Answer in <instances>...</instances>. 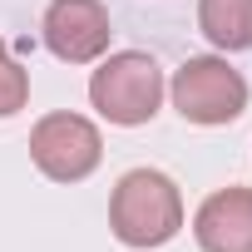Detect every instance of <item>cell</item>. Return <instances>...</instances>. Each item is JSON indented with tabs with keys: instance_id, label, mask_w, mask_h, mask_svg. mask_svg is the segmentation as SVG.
Returning <instances> with one entry per match:
<instances>
[{
	"instance_id": "cell-1",
	"label": "cell",
	"mask_w": 252,
	"mask_h": 252,
	"mask_svg": "<svg viewBox=\"0 0 252 252\" xmlns=\"http://www.w3.org/2000/svg\"><path fill=\"white\" fill-rule=\"evenodd\" d=\"M109 222H114L119 242H129V247H163L183 227V198L168 173L134 168L119 178V188L109 198Z\"/></svg>"
},
{
	"instance_id": "cell-2",
	"label": "cell",
	"mask_w": 252,
	"mask_h": 252,
	"mask_svg": "<svg viewBox=\"0 0 252 252\" xmlns=\"http://www.w3.org/2000/svg\"><path fill=\"white\" fill-rule=\"evenodd\" d=\"M89 99L109 124H129V129L134 124H149L158 114V99H163V69H158L154 55L119 50L94 69Z\"/></svg>"
},
{
	"instance_id": "cell-3",
	"label": "cell",
	"mask_w": 252,
	"mask_h": 252,
	"mask_svg": "<svg viewBox=\"0 0 252 252\" xmlns=\"http://www.w3.org/2000/svg\"><path fill=\"white\" fill-rule=\"evenodd\" d=\"M168 94H173V109L193 124H232L247 109V79L227 60H213V55L183 60Z\"/></svg>"
},
{
	"instance_id": "cell-4",
	"label": "cell",
	"mask_w": 252,
	"mask_h": 252,
	"mask_svg": "<svg viewBox=\"0 0 252 252\" xmlns=\"http://www.w3.org/2000/svg\"><path fill=\"white\" fill-rule=\"evenodd\" d=\"M99 129L84 119V114H45L30 134V158L40 163L45 178L55 183H79L99 168Z\"/></svg>"
},
{
	"instance_id": "cell-5",
	"label": "cell",
	"mask_w": 252,
	"mask_h": 252,
	"mask_svg": "<svg viewBox=\"0 0 252 252\" xmlns=\"http://www.w3.org/2000/svg\"><path fill=\"white\" fill-rule=\"evenodd\" d=\"M109 10L99 0H50L45 10V45L64 64H89L109 50Z\"/></svg>"
},
{
	"instance_id": "cell-6",
	"label": "cell",
	"mask_w": 252,
	"mask_h": 252,
	"mask_svg": "<svg viewBox=\"0 0 252 252\" xmlns=\"http://www.w3.org/2000/svg\"><path fill=\"white\" fill-rule=\"evenodd\" d=\"M193 237L203 252H252V188H218L198 208Z\"/></svg>"
},
{
	"instance_id": "cell-7",
	"label": "cell",
	"mask_w": 252,
	"mask_h": 252,
	"mask_svg": "<svg viewBox=\"0 0 252 252\" xmlns=\"http://www.w3.org/2000/svg\"><path fill=\"white\" fill-rule=\"evenodd\" d=\"M198 25L218 50L252 45V0H198Z\"/></svg>"
},
{
	"instance_id": "cell-8",
	"label": "cell",
	"mask_w": 252,
	"mask_h": 252,
	"mask_svg": "<svg viewBox=\"0 0 252 252\" xmlns=\"http://www.w3.org/2000/svg\"><path fill=\"white\" fill-rule=\"evenodd\" d=\"M25 99H30V74L15 64L10 45L0 40V119H10L15 109H25Z\"/></svg>"
}]
</instances>
